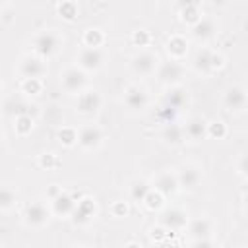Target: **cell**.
<instances>
[{
    "mask_svg": "<svg viewBox=\"0 0 248 248\" xmlns=\"http://www.w3.org/2000/svg\"><path fill=\"white\" fill-rule=\"evenodd\" d=\"M213 54H215V52H211V50H207V48L200 50V52L196 54V60H194L196 70L202 72V74L213 72Z\"/></svg>",
    "mask_w": 248,
    "mask_h": 248,
    "instance_id": "cell-22",
    "label": "cell"
},
{
    "mask_svg": "<svg viewBox=\"0 0 248 248\" xmlns=\"http://www.w3.org/2000/svg\"><path fill=\"white\" fill-rule=\"evenodd\" d=\"M60 48V37L52 31H41L35 39H33V50L41 56V58H48L52 56L56 50Z\"/></svg>",
    "mask_w": 248,
    "mask_h": 248,
    "instance_id": "cell-1",
    "label": "cell"
},
{
    "mask_svg": "<svg viewBox=\"0 0 248 248\" xmlns=\"http://www.w3.org/2000/svg\"><path fill=\"white\" fill-rule=\"evenodd\" d=\"M186 213L182 211V209H176V207H172V209H167L165 213H163V217H161V225L165 227V229H169V231H178V229H182L184 225H186Z\"/></svg>",
    "mask_w": 248,
    "mask_h": 248,
    "instance_id": "cell-13",
    "label": "cell"
},
{
    "mask_svg": "<svg viewBox=\"0 0 248 248\" xmlns=\"http://www.w3.org/2000/svg\"><path fill=\"white\" fill-rule=\"evenodd\" d=\"M167 50H169V54H170L174 60H180V58L188 52V43H186L184 37L172 35V37L169 39V43H167Z\"/></svg>",
    "mask_w": 248,
    "mask_h": 248,
    "instance_id": "cell-20",
    "label": "cell"
},
{
    "mask_svg": "<svg viewBox=\"0 0 248 248\" xmlns=\"http://www.w3.org/2000/svg\"><path fill=\"white\" fill-rule=\"evenodd\" d=\"M147 41H149L147 31H136V33H134V43H136V45L145 46V45H147Z\"/></svg>",
    "mask_w": 248,
    "mask_h": 248,
    "instance_id": "cell-33",
    "label": "cell"
},
{
    "mask_svg": "<svg viewBox=\"0 0 248 248\" xmlns=\"http://www.w3.org/2000/svg\"><path fill=\"white\" fill-rule=\"evenodd\" d=\"M192 33L198 39H209L215 33V23L211 19H207V17H200V21H196L192 25Z\"/></svg>",
    "mask_w": 248,
    "mask_h": 248,
    "instance_id": "cell-21",
    "label": "cell"
},
{
    "mask_svg": "<svg viewBox=\"0 0 248 248\" xmlns=\"http://www.w3.org/2000/svg\"><path fill=\"white\" fill-rule=\"evenodd\" d=\"M155 192H159L161 196H169L172 194L176 188H178V180H176V174H170V172H161L155 176Z\"/></svg>",
    "mask_w": 248,
    "mask_h": 248,
    "instance_id": "cell-18",
    "label": "cell"
},
{
    "mask_svg": "<svg viewBox=\"0 0 248 248\" xmlns=\"http://www.w3.org/2000/svg\"><path fill=\"white\" fill-rule=\"evenodd\" d=\"M17 202V194L10 186H0V209L6 211Z\"/></svg>",
    "mask_w": 248,
    "mask_h": 248,
    "instance_id": "cell-24",
    "label": "cell"
},
{
    "mask_svg": "<svg viewBox=\"0 0 248 248\" xmlns=\"http://www.w3.org/2000/svg\"><path fill=\"white\" fill-rule=\"evenodd\" d=\"M103 41H105V37H103V33L99 29H87L85 35H83L85 46H97L99 48L103 45Z\"/></svg>",
    "mask_w": 248,
    "mask_h": 248,
    "instance_id": "cell-27",
    "label": "cell"
},
{
    "mask_svg": "<svg viewBox=\"0 0 248 248\" xmlns=\"http://www.w3.org/2000/svg\"><path fill=\"white\" fill-rule=\"evenodd\" d=\"M31 130H33V118H31L27 112L17 114V118H16V132H17L19 136H25V134H29Z\"/></svg>",
    "mask_w": 248,
    "mask_h": 248,
    "instance_id": "cell-25",
    "label": "cell"
},
{
    "mask_svg": "<svg viewBox=\"0 0 248 248\" xmlns=\"http://www.w3.org/2000/svg\"><path fill=\"white\" fill-rule=\"evenodd\" d=\"M48 217H50V211L43 202H33L23 211V221L31 227H43L48 221Z\"/></svg>",
    "mask_w": 248,
    "mask_h": 248,
    "instance_id": "cell-4",
    "label": "cell"
},
{
    "mask_svg": "<svg viewBox=\"0 0 248 248\" xmlns=\"http://www.w3.org/2000/svg\"><path fill=\"white\" fill-rule=\"evenodd\" d=\"M186 101H188V97H186V91L182 87H170L167 91V95L163 97L165 107H169L172 110H180L186 105Z\"/></svg>",
    "mask_w": 248,
    "mask_h": 248,
    "instance_id": "cell-19",
    "label": "cell"
},
{
    "mask_svg": "<svg viewBox=\"0 0 248 248\" xmlns=\"http://www.w3.org/2000/svg\"><path fill=\"white\" fill-rule=\"evenodd\" d=\"M159 66V58L157 54L153 52H147V50H141L138 52L134 58H132V70L140 76H149L155 72V68Z\"/></svg>",
    "mask_w": 248,
    "mask_h": 248,
    "instance_id": "cell-5",
    "label": "cell"
},
{
    "mask_svg": "<svg viewBox=\"0 0 248 248\" xmlns=\"http://www.w3.org/2000/svg\"><path fill=\"white\" fill-rule=\"evenodd\" d=\"M101 108V95L97 91H81L78 95V110L83 114L97 112Z\"/></svg>",
    "mask_w": 248,
    "mask_h": 248,
    "instance_id": "cell-12",
    "label": "cell"
},
{
    "mask_svg": "<svg viewBox=\"0 0 248 248\" xmlns=\"http://www.w3.org/2000/svg\"><path fill=\"white\" fill-rule=\"evenodd\" d=\"M60 83L64 87V91L68 93H81L85 83H87V78H85V72L78 66L74 68H66L60 76Z\"/></svg>",
    "mask_w": 248,
    "mask_h": 248,
    "instance_id": "cell-2",
    "label": "cell"
},
{
    "mask_svg": "<svg viewBox=\"0 0 248 248\" xmlns=\"http://www.w3.org/2000/svg\"><path fill=\"white\" fill-rule=\"evenodd\" d=\"M101 141H103V132H101V128L95 126V124L83 126V128L79 130V134H78V143H79L85 151L97 149V147L101 145Z\"/></svg>",
    "mask_w": 248,
    "mask_h": 248,
    "instance_id": "cell-6",
    "label": "cell"
},
{
    "mask_svg": "<svg viewBox=\"0 0 248 248\" xmlns=\"http://www.w3.org/2000/svg\"><path fill=\"white\" fill-rule=\"evenodd\" d=\"M124 103H126V107L132 108V110H141V108L147 107L149 95H147V91H145L143 87H140V85H130V87L124 91Z\"/></svg>",
    "mask_w": 248,
    "mask_h": 248,
    "instance_id": "cell-8",
    "label": "cell"
},
{
    "mask_svg": "<svg viewBox=\"0 0 248 248\" xmlns=\"http://www.w3.org/2000/svg\"><path fill=\"white\" fill-rule=\"evenodd\" d=\"M74 207H76L74 196H70V194L64 192V190H62L58 196L52 198V211H54L56 215H72Z\"/></svg>",
    "mask_w": 248,
    "mask_h": 248,
    "instance_id": "cell-16",
    "label": "cell"
},
{
    "mask_svg": "<svg viewBox=\"0 0 248 248\" xmlns=\"http://www.w3.org/2000/svg\"><path fill=\"white\" fill-rule=\"evenodd\" d=\"M223 103H225V107L229 110H242L244 105H246V91H244V87H240V85L231 87L225 93V101Z\"/></svg>",
    "mask_w": 248,
    "mask_h": 248,
    "instance_id": "cell-14",
    "label": "cell"
},
{
    "mask_svg": "<svg viewBox=\"0 0 248 248\" xmlns=\"http://www.w3.org/2000/svg\"><path fill=\"white\" fill-rule=\"evenodd\" d=\"M45 72H46V66L39 56H23L19 62V74L23 78H41Z\"/></svg>",
    "mask_w": 248,
    "mask_h": 248,
    "instance_id": "cell-10",
    "label": "cell"
},
{
    "mask_svg": "<svg viewBox=\"0 0 248 248\" xmlns=\"http://www.w3.org/2000/svg\"><path fill=\"white\" fill-rule=\"evenodd\" d=\"M54 163H56V161H54V155H52V153H45V155L41 157V165L46 167V169H50Z\"/></svg>",
    "mask_w": 248,
    "mask_h": 248,
    "instance_id": "cell-34",
    "label": "cell"
},
{
    "mask_svg": "<svg viewBox=\"0 0 248 248\" xmlns=\"http://www.w3.org/2000/svg\"><path fill=\"white\" fill-rule=\"evenodd\" d=\"M149 190H151V186H149L147 182L140 180V182H136V184L132 186V192H130V194H132V198H134L136 202H143Z\"/></svg>",
    "mask_w": 248,
    "mask_h": 248,
    "instance_id": "cell-30",
    "label": "cell"
},
{
    "mask_svg": "<svg viewBox=\"0 0 248 248\" xmlns=\"http://www.w3.org/2000/svg\"><path fill=\"white\" fill-rule=\"evenodd\" d=\"M41 78H23V83H21V91L27 93V95H37L41 93Z\"/></svg>",
    "mask_w": 248,
    "mask_h": 248,
    "instance_id": "cell-29",
    "label": "cell"
},
{
    "mask_svg": "<svg viewBox=\"0 0 248 248\" xmlns=\"http://www.w3.org/2000/svg\"><path fill=\"white\" fill-rule=\"evenodd\" d=\"M58 138H60V141H62L64 145H68V147L78 141V134H76L74 128H62L60 134H58Z\"/></svg>",
    "mask_w": 248,
    "mask_h": 248,
    "instance_id": "cell-31",
    "label": "cell"
},
{
    "mask_svg": "<svg viewBox=\"0 0 248 248\" xmlns=\"http://www.w3.org/2000/svg\"><path fill=\"white\" fill-rule=\"evenodd\" d=\"M157 68H159V79L163 83H178L184 76V66L174 58L169 60V62L159 64Z\"/></svg>",
    "mask_w": 248,
    "mask_h": 248,
    "instance_id": "cell-7",
    "label": "cell"
},
{
    "mask_svg": "<svg viewBox=\"0 0 248 248\" xmlns=\"http://www.w3.org/2000/svg\"><path fill=\"white\" fill-rule=\"evenodd\" d=\"M126 211H128V209H126L124 202H118V203L114 205V215H116V217H122V215H126Z\"/></svg>",
    "mask_w": 248,
    "mask_h": 248,
    "instance_id": "cell-35",
    "label": "cell"
},
{
    "mask_svg": "<svg viewBox=\"0 0 248 248\" xmlns=\"http://www.w3.org/2000/svg\"><path fill=\"white\" fill-rule=\"evenodd\" d=\"M190 232H192V236L196 238V240H194L196 246H207V244H209L207 236L211 234V223H209V219L202 217V219L192 221V223H190Z\"/></svg>",
    "mask_w": 248,
    "mask_h": 248,
    "instance_id": "cell-11",
    "label": "cell"
},
{
    "mask_svg": "<svg viewBox=\"0 0 248 248\" xmlns=\"http://www.w3.org/2000/svg\"><path fill=\"white\" fill-rule=\"evenodd\" d=\"M184 6H200V0H178V8Z\"/></svg>",
    "mask_w": 248,
    "mask_h": 248,
    "instance_id": "cell-36",
    "label": "cell"
},
{
    "mask_svg": "<svg viewBox=\"0 0 248 248\" xmlns=\"http://www.w3.org/2000/svg\"><path fill=\"white\" fill-rule=\"evenodd\" d=\"M72 215H74V221H76V223H87V221L95 215V202H93L91 198L79 200V202L76 203Z\"/></svg>",
    "mask_w": 248,
    "mask_h": 248,
    "instance_id": "cell-17",
    "label": "cell"
},
{
    "mask_svg": "<svg viewBox=\"0 0 248 248\" xmlns=\"http://www.w3.org/2000/svg\"><path fill=\"white\" fill-rule=\"evenodd\" d=\"M4 2H6V0H0V4H4Z\"/></svg>",
    "mask_w": 248,
    "mask_h": 248,
    "instance_id": "cell-37",
    "label": "cell"
},
{
    "mask_svg": "<svg viewBox=\"0 0 248 248\" xmlns=\"http://www.w3.org/2000/svg\"><path fill=\"white\" fill-rule=\"evenodd\" d=\"M225 132H227V128H225V124L221 120H215V122L207 124V136H213V138L219 140V138L225 136Z\"/></svg>",
    "mask_w": 248,
    "mask_h": 248,
    "instance_id": "cell-32",
    "label": "cell"
},
{
    "mask_svg": "<svg viewBox=\"0 0 248 248\" xmlns=\"http://www.w3.org/2000/svg\"><path fill=\"white\" fill-rule=\"evenodd\" d=\"M105 62V54L101 52V48L97 46H85L79 50L78 54V66L85 72H91V70H99Z\"/></svg>",
    "mask_w": 248,
    "mask_h": 248,
    "instance_id": "cell-3",
    "label": "cell"
},
{
    "mask_svg": "<svg viewBox=\"0 0 248 248\" xmlns=\"http://www.w3.org/2000/svg\"><path fill=\"white\" fill-rule=\"evenodd\" d=\"M182 136H184V130L172 122H167L165 126V132H163V138L169 141V143H180L182 141Z\"/></svg>",
    "mask_w": 248,
    "mask_h": 248,
    "instance_id": "cell-23",
    "label": "cell"
},
{
    "mask_svg": "<svg viewBox=\"0 0 248 248\" xmlns=\"http://www.w3.org/2000/svg\"><path fill=\"white\" fill-rule=\"evenodd\" d=\"M180 14H182V21L194 25L196 21H200V6H184L180 8Z\"/></svg>",
    "mask_w": 248,
    "mask_h": 248,
    "instance_id": "cell-28",
    "label": "cell"
},
{
    "mask_svg": "<svg viewBox=\"0 0 248 248\" xmlns=\"http://www.w3.org/2000/svg\"><path fill=\"white\" fill-rule=\"evenodd\" d=\"M184 134L190 138V140H203L207 136V122L202 118V116H194L186 122V126L182 128Z\"/></svg>",
    "mask_w": 248,
    "mask_h": 248,
    "instance_id": "cell-15",
    "label": "cell"
},
{
    "mask_svg": "<svg viewBox=\"0 0 248 248\" xmlns=\"http://www.w3.org/2000/svg\"><path fill=\"white\" fill-rule=\"evenodd\" d=\"M58 12H60V16H62L64 19H68V21H74V19L78 17V6H76L74 0L62 2V4L58 6Z\"/></svg>",
    "mask_w": 248,
    "mask_h": 248,
    "instance_id": "cell-26",
    "label": "cell"
},
{
    "mask_svg": "<svg viewBox=\"0 0 248 248\" xmlns=\"http://www.w3.org/2000/svg\"><path fill=\"white\" fill-rule=\"evenodd\" d=\"M176 180H178V186L186 190H194L202 180V170L196 165H182L176 172Z\"/></svg>",
    "mask_w": 248,
    "mask_h": 248,
    "instance_id": "cell-9",
    "label": "cell"
}]
</instances>
